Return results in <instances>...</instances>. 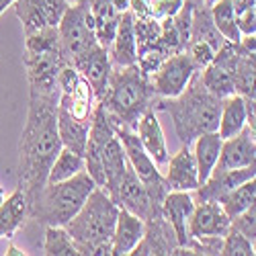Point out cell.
<instances>
[{
  "instance_id": "obj_24",
  "label": "cell",
  "mask_w": 256,
  "mask_h": 256,
  "mask_svg": "<svg viewBox=\"0 0 256 256\" xmlns=\"http://www.w3.org/2000/svg\"><path fill=\"white\" fill-rule=\"evenodd\" d=\"M246 127V98L240 94H232L222 98V113L218 123V134L226 140L240 134Z\"/></svg>"
},
{
  "instance_id": "obj_33",
  "label": "cell",
  "mask_w": 256,
  "mask_h": 256,
  "mask_svg": "<svg viewBox=\"0 0 256 256\" xmlns=\"http://www.w3.org/2000/svg\"><path fill=\"white\" fill-rule=\"evenodd\" d=\"M230 228L240 232L242 236H246L248 240H256V203H252L248 209H244L242 213H238L236 218L230 220Z\"/></svg>"
},
{
  "instance_id": "obj_41",
  "label": "cell",
  "mask_w": 256,
  "mask_h": 256,
  "mask_svg": "<svg viewBox=\"0 0 256 256\" xmlns=\"http://www.w3.org/2000/svg\"><path fill=\"white\" fill-rule=\"evenodd\" d=\"M14 4V0H0V14H2L8 6H12Z\"/></svg>"
},
{
  "instance_id": "obj_14",
  "label": "cell",
  "mask_w": 256,
  "mask_h": 256,
  "mask_svg": "<svg viewBox=\"0 0 256 256\" xmlns=\"http://www.w3.org/2000/svg\"><path fill=\"white\" fill-rule=\"evenodd\" d=\"M188 240L205 236H224L230 230V218L218 201L195 203V209L188 218Z\"/></svg>"
},
{
  "instance_id": "obj_34",
  "label": "cell",
  "mask_w": 256,
  "mask_h": 256,
  "mask_svg": "<svg viewBox=\"0 0 256 256\" xmlns=\"http://www.w3.org/2000/svg\"><path fill=\"white\" fill-rule=\"evenodd\" d=\"M184 52L188 54V58L195 62V66L199 68V70H203L207 64L213 60V56H216V48H213L211 44H207V41H203V39H190L188 44H186V48H184Z\"/></svg>"
},
{
  "instance_id": "obj_30",
  "label": "cell",
  "mask_w": 256,
  "mask_h": 256,
  "mask_svg": "<svg viewBox=\"0 0 256 256\" xmlns=\"http://www.w3.org/2000/svg\"><path fill=\"white\" fill-rule=\"evenodd\" d=\"M134 33H136V44L138 50L158 46L160 44V20L150 18H136L134 16Z\"/></svg>"
},
{
  "instance_id": "obj_12",
  "label": "cell",
  "mask_w": 256,
  "mask_h": 256,
  "mask_svg": "<svg viewBox=\"0 0 256 256\" xmlns=\"http://www.w3.org/2000/svg\"><path fill=\"white\" fill-rule=\"evenodd\" d=\"M256 164V142L254 130L246 125L244 130L232 138L222 142L220 158L213 170H232V168H244Z\"/></svg>"
},
{
  "instance_id": "obj_3",
  "label": "cell",
  "mask_w": 256,
  "mask_h": 256,
  "mask_svg": "<svg viewBox=\"0 0 256 256\" xmlns=\"http://www.w3.org/2000/svg\"><path fill=\"white\" fill-rule=\"evenodd\" d=\"M119 205L102 186H94L76 216L64 226L80 254H111V240Z\"/></svg>"
},
{
  "instance_id": "obj_13",
  "label": "cell",
  "mask_w": 256,
  "mask_h": 256,
  "mask_svg": "<svg viewBox=\"0 0 256 256\" xmlns=\"http://www.w3.org/2000/svg\"><path fill=\"white\" fill-rule=\"evenodd\" d=\"M195 209V199L188 195V190H168L160 203L162 218L170 224L178 246L186 248L188 244V218Z\"/></svg>"
},
{
  "instance_id": "obj_18",
  "label": "cell",
  "mask_w": 256,
  "mask_h": 256,
  "mask_svg": "<svg viewBox=\"0 0 256 256\" xmlns=\"http://www.w3.org/2000/svg\"><path fill=\"white\" fill-rule=\"evenodd\" d=\"M144 234H146V222L138 218L136 213L119 207L115 230H113V240H111V254L115 256L132 254L134 248L142 242Z\"/></svg>"
},
{
  "instance_id": "obj_2",
  "label": "cell",
  "mask_w": 256,
  "mask_h": 256,
  "mask_svg": "<svg viewBox=\"0 0 256 256\" xmlns=\"http://www.w3.org/2000/svg\"><path fill=\"white\" fill-rule=\"evenodd\" d=\"M160 109H164L172 119L180 146H190L201 134L218 132L222 98L203 86L197 72L178 96L162 100Z\"/></svg>"
},
{
  "instance_id": "obj_16",
  "label": "cell",
  "mask_w": 256,
  "mask_h": 256,
  "mask_svg": "<svg viewBox=\"0 0 256 256\" xmlns=\"http://www.w3.org/2000/svg\"><path fill=\"white\" fill-rule=\"evenodd\" d=\"M256 176V164L254 166H244V168H232V170H213L209 178L195 188L197 203L203 201H218L222 195L234 186L242 184L244 180H250Z\"/></svg>"
},
{
  "instance_id": "obj_1",
  "label": "cell",
  "mask_w": 256,
  "mask_h": 256,
  "mask_svg": "<svg viewBox=\"0 0 256 256\" xmlns=\"http://www.w3.org/2000/svg\"><path fill=\"white\" fill-rule=\"evenodd\" d=\"M58 96L31 92L29 113L18 140V188L31 199L48 182V172L62 150L58 134Z\"/></svg>"
},
{
  "instance_id": "obj_5",
  "label": "cell",
  "mask_w": 256,
  "mask_h": 256,
  "mask_svg": "<svg viewBox=\"0 0 256 256\" xmlns=\"http://www.w3.org/2000/svg\"><path fill=\"white\" fill-rule=\"evenodd\" d=\"M154 100V90L148 78L136 66L113 68L109 76V84L100 98L102 106L119 125L136 127L138 119L150 109Z\"/></svg>"
},
{
  "instance_id": "obj_9",
  "label": "cell",
  "mask_w": 256,
  "mask_h": 256,
  "mask_svg": "<svg viewBox=\"0 0 256 256\" xmlns=\"http://www.w3.org/2000/svg\"><path fill=\"white\" fill-rule=\"evenodd\" d=\"M197 72L199 68L195 66V62L182 50L176 54H170L160 64V68L152 76H148V82H150L154 94L162 98H174L186 88V84Z\"/></svg>"
},
{
  "instance_id": "obj_31",
  "label": "cell",
  "mask_w": 256,
  "mask_h": 256,
  "mask_svg": "<svg viewBox=\"0 0 256 256\" xmlns=\"http://www.w3.org/2000/svg\"><path fill=\"white\" fill-rule=\"evenodd\" d=\"M220 254L224 256H254L256 250H254V242L248 240L246 236H242L240 232L236 230H228L222 238V250Z\"/></svg>"
},
{
  "instance_id": "obj_42",
  "label": "cell",
  "mask_w": 256,
  "mask_h": 256,
  "mask_svg": "<svg viewBox=\"0 0 256 256\" xmlns=\"http://www.w3.org/2000/svg\"><path fill=\"white\" fill-rule=\"evenodd\" d=\"M6 254H25V252L20 250V248H16L14 244H10V246H8V252H6Z\"/></svg>"
},
{
  "instance_id": "obj_36",
  "label": "cell",
  "mask_w": 256,
  "mask_h": 256,
  "mask_svg": "<svg viewBox=\"0 0 256 256\" xmlns=\"http://www.w3.org/2000/svg\"><path fill=\"white\" fill-rule=\"evenodd\" d=\"M184 4V0H150V6H152V16L162 20L168 16H174L180 6Z\"/></svg>"
},
{
  "instance_id": "obj_23",
  "label": "cell",
  "mask_w": 256,
  "mask_h": 256,
  "mask_svg": "<svg viewBox=\"0 0 256 256\" xmlns=\"http://www.w3.org/2000/svg\"><path fill=\"white\" fill-rule=\"evenodd\" d=\"M127 166V158L121 148V142L117 138V134L109 140V144L104 146V150L100 154V168H102V188L109 193V197L113 195V190L119 182V178L125 172Z\"/></svg>"
},
{
  "instance_id": "obj_15",
  "label": "cell",
  "mask_w": 256,
  "mask_h": 256,
  "mask_svg": "<svg viewBox=\"0 0 256 256\" xmlns=\"http://www.w3.org/2000/svg\"><path fill=\"white\" fill-rule=\"evenodd\" d=\"M72 66L80 72V76L86 80L96 98L100 100L104 90H106V84H109V76L113 72V64H111V58H109V50H104L102 46H94L88 54H84L76 64Z\"/></svg>"
},
{
  "instance_id": "obj_29",
  "label": "cell",
  "mask_w": 256,
  "mask_h": 256,
  "mask_svg": "<svg viewBox=\"0 0 256 256\" xmlns=\"http://www.w3.org/2000/svg\"><path fill=\"white\" fill-rule=\"evenodd\" d=\"M44 254H48V256H80L76 244L72 242L70 234L66 232L64 226H48Z\"/></svg>"
},
{
  "instance_id": "obj_43",
  "label": "cell",
  "mask_w": 256,
  "mask_h": 256,
  "mask_svg": "<svg viewBox=\"0 0 256 256\" xmlns=\"http://www.w3.org/2000/svg\"><path fill=\"white\" fill-rule=\"evenodd\" d=\"M4 197H6V195H4V188H2V186H0V203H2V201H4Z\"/></svg>"
},
{
  "instance_id": "obj_4",
  "label": "cell",
  "mask_w": 256,
  "mask_h": 256,
  "mask_svg": "<svg viewBox=\"0 0 256 256\" xmlns=\"http://www.w3.org/2000/svg\"><path fill=\"white\" fill-rule=\"evenodd\" d=\"M94 186L96 182L86 170L60 182H46V186L29 203V218L44 224L46 228L66 226L78 213Z\"/></svg>"
},
{
  "instance_id": "obj_44",
  "label": "cell",
  "mask_w": 256,
  "mask_h": 256,
  "mask_svg": "<svg viewBox=\"0 0 256 256\" xmlns=\"http://www.w3.org/2000/svg\"><path fill=\"white\" fill-rule=\"evenodd\" d=\"M203 2H205V4H207V6H211V4H213V2H218V0H203Z\"/></svg>"
},
{
  "instance_id": "obj_40",
  "label": "cell",
  "mask_w": 256,
  "mask_h": 256,
  "mask_svg": "<svg viewBox=\"0 0 256 256\" xmlns=\"http://www.w3.org/2000/svg\"><path fill=\"white\" fill-rule=\"evenodd\" d=\"M111 4H113V8L121 14V12H125V10H130V0H111Z\"/></svg>"
},
{
  "instance_id": "obj_11",
  "label": "cell",
  "mask_w": 256,
  "mask_h": 256,
  "mask_svg": "<svg viewBox=\"0 0 256 256\" xmlns=\"http://www.w3.org/2000/svg\"><path fill=\"white\" fill-rule=\"evenodd\" d=\"M236 58H238V48L236 44H226L216 52L213 60L207 64L203 70H199V78L203 86L216 94L218 98H226L236 94L234 88V70H236Z\"/></svg>"
},
{
  "instance_id": "obj_8",
  "label": "cell",
  "mask_w": 256,
  "mask_h": 256,
  "mask_svg": "<svg viewBox=\"0 0 256 256\" xmlns=\"http://www.w3.org/2000/svg\"><path fill=\"white\" fill-rule=\"evenodd\" d=\"M115 134L121 142V148L125 152L127 164L134 168V172L138 174V178L144 182V186L148 188V193L154 199V203H162L164 195L168 193V186L164 180V174L160 172V166L152 160V156L146 152V148L142 146L138 134L127 125H115Z\"/></svg>"
},
{
  "instance_id": "obj_19",
  "label": "cell",
  "mask_w": 256,
  "mask_h": 256,
  "mask_svg": "<svg viewBox=\"0 0 256 256\" xmlns=\"http://www.w3.org/2000/svg\"><path fill=\"white\" fill-rule=\"evenodd\" d=\"M109 58L113 68H125L134 66L138 58V44H136V33H134V14L125 10L119 14L117 31L113 37V44L109 48Z\"/></svg>"
},
{
  "instance_id": "obj_7",
  "label": "cell",
  "mask_w": 256,
  "mask_h": 256,
  "mask_svg": "<svg viewBox=\"0 0 256 256\" xmlns=\"http://www.w3.org/2000/svg\"><path fill=\"white\" fill-rule=\"evenodd\" d=\"M58 39L68 64H76L96 46L94 20L88 8V0H80L66 8L58 23Z\"/></svg>"
},
{
  "instance_id": "obj_10",
  "label": "cell",
  "mask_w": 256,
  "mask_h": 256,
  "mask_svg": "<svg viewBox=\"0 0 256 256\" xmlns=\"http://www.w3.org/2000/svg\"><path fill=\"white\" fill-rule=\"evenodd\" d=\"M111 199L121 209H127V211L136 213V216L142 218L144 222H150V220L162 216V213H160V205L154 203V199L150 197V193H148V188L138 178V174L134 172V168L130 164L125 166V172L119 178V182H117V186L113 190Z\"/></svg>"
},
{
  "instance_id": "obj_27",
  "label": "cell",
  "mask_w": 256,
  "mask_h": 256,
  "mask_svg": "<svg viewBox=\"0 0 256 256\" xmlns=\"http://www.w3.org/2000/svg\"><path fill=\"white\" fill-rule=\"evenodd\" d=\"M236 70H234V88L244 98H254V52L242 50L238 44Z\"/></svg>"
},
{
  "instance_id": "obj_25",
  "label": "cell",
  "mask_w": 256,
  "mask_h": 256,
  "mask_svg": "<svg viewBox=\"0 0 256 256\" xmlns=\"http://www.w3.org/2000/svg\"><path fill=\"white\" fill-rule=\"evenodd\" d=\"M254 199H256V180L250 178L238 186H234L232 190H228L226 195H222L218 199V203L226 211V216L232 220V218H236L238 213H242L244 209H248L254 203Z\"/></svg>"
},
{
  "instance_id": "obj_32",
  "label": "cell",
  "mask_w": 256,
  "mask_h": 256,
  "mask_svg": "<svg viewBox=\"0 0 256 256\" xmlns=\"http://www.w3.org/2000/svg\"><path fill=\"white\" fill-rule=\"evenodd\" d=\"M168 58V54L164 52V48L158 44V46H150V48H144V50H138V58H136V66L140 68V72L148 78L152 76L160 64Z\"/></svg>"
},
{
  "instance_id": "obj_45",
  "label": "cell",
  "mask_w": 256,
  "mask_h": 256,
  "mask_svg": "<svg viewBox=\"0 0 256 256\" xmlns=\"http://www.w3.org/2000/svg\"><path fill=\"white\" fill-rule=\"evenodd\" d=\"M66 2H68V4H74V2H80V0H66Z\"/></svg>"
},
{
  "instance_id": "obj_35",
  "label": "cell",
  "mask_w": 256,
  "mask_h": 256,
  "mask_svg": "<svg viewBox=\"0 0 256 256\" xmlns=\"http://www.w3.org/2000/svg\"><path fill=\"white\" fill-rule=\"evenodd\" d=\"M37 2H39L41 10H44L48 23H50L52 27H58L62 14L66 12V8L70 6L66 0H37Z\"/></svg>"
},
{
  "instance_id": "obj_17",
  "label": "cell",
  "mask_w": 256,
  "mask_h": 256,
  "mask_svg": "<svg viewBox=\"0 0 256 256\" xmlns=\"http://www.w3.org/2000/svg\"><path fill=\"white\" fill-rule=\"evenodd\" d=\"M164 180L168 190H195L199 186L197 166L190 146H180V150L172 158H168Z\"/></svg>"
},
{
  "instance_id": "obj_37",
  "label": "cell",
  "mask_w": 256,
  "mask_h": 256,
  "mask_svg": "<svg viewBox=\"0 0 256 256\" xmlns=\"http://www.w3.org/2000/svg\"><path fill=\"white\" fill-rule=\"evenodd\" d=\"M236 25H238L240 35H254L256 33V8L236 12Z\"/></svg>"
},
{
  "instance_id": "obj_28",
  "label": "cell",
  "mask_w": 256,
  "mask_h": 256,
  "mask_svg": "<svg viewBox=\"0 0 256 256\" xmlns=\"http://www.w3.org/2000/svg\"><path fill=\"white\" fill-rule=\"evenodd\" d=\"M82 170H86V166H84V156L68 150V148H62L48 172V182H60V180L72 178L74 174L82 172Z\"/></svg>"
},
{
  "instance_id": "obj_38",
  "label": "cell",
  "mask_w": 256,
  "mask_h": 256,
  "mask_svg": "<svg viewBox=\"0 0 256 256\" xmlns=\"http://www.w3.org/2000/svg\"><path fill=\"white\" fill-rule=\"evenodd\" d=\"M130 12L136 18H150L152 16L150 0H130Z\"/></svg>"
},
{
  "instance_id": "obj_26",
  "label": "cell",
  "mask_w": 256,
  "mask_h": 256,
  "mask_svg": "<svg viewBox=\"0 0 256 256\" xmlns=\"http://www.w3.org/2000/svg\"><path fill=\"white\" fill-rule=\"evenodd\" d=\"M211 12V20L216 29L220 31V35L228 41V44H238L240 41V31L236 25V12H234V6L230 0H218L209 6Z\"/></svg>"
},
{
  "instance_id": "obj_6",
  "label": "cell",
  "mask_w": 256,
  "mask_h": 256,
  "mask_svg": "<svg viewBox=\"0 0 256 256\" xmlns=\"http://www.w3.org/2000/svg\"><path fill=\"white\" fill-rule=\"evenodd\" d=\"M23 64L27 70L31 92L37 94L60 92L58 76L68 62L60 48L58 27H44L25 35Z\"/></svg>"
},
{
  "instance_id": "obj_39",
  "label": "cell",
  "mask_w": 256,
  "mask_h": 256,
  "mask_svg": "<svg viewBox=\"0 0 256 256\" xmlns=\"http://www.w3.org/2000/svg\"><path fill=\"white\" fill-rule=\"evenodd\" d=\"M232 6H234V12H242V10H248V8H256V0H230Z\"/></svg>"
},
{
  "instance_id": "obj_21",
  "label": "cell",
  "mask_w": 256,
  "mask_h": 256,
  "mask_svg": "<svg viewBox=\"0 0 256 256\" xmlns=\"http://www.w3.org/2000/svg\"><path fill=\"white\" fill-rule=\"evenodd\" d=\"M27 218H29V197L20 188H16L12 195L4 197V201L0 203V240L12 238Z\"/></svg>"
},
{
  "instance_id": "obj_22",
  "label": "cell",
  "mask_w": 256,
  "mask_h": 256,
  "mask_svg": "<svg viewBox=\"0 0 256 256\" xmlns=\"http://www.w3.org/2000/svg\"><path fill=\"white\" fill-rule=\"evenodd\" d=\"M222 142L224 138L218 134V132H207V134H201L193 144V158H195V166H197V178H199V184H203L209 174L213 172V168L218 164V158H220V150H222Z\"/></svg>"
},
{
  "instance_id": "obj_20",
  "label": "cell",
  "mask_w": 256,
  "mask_h": 256,
  "mask_svg": "<svg viewBox=\"0 0 256 256\" xmlns=\"http://www.w3.org/2000/svg\"><path fill=\"white\" fill-rule=\"evenodd\" d=\"M134 132L138 134L142 146L146 148V152L152 156V160L158 164V166H164L170 158L168 154V146H166V138H164V132H162V125L156 117V113L152 109H148L136 123Z\"/></svg>"
}]
</instances>
